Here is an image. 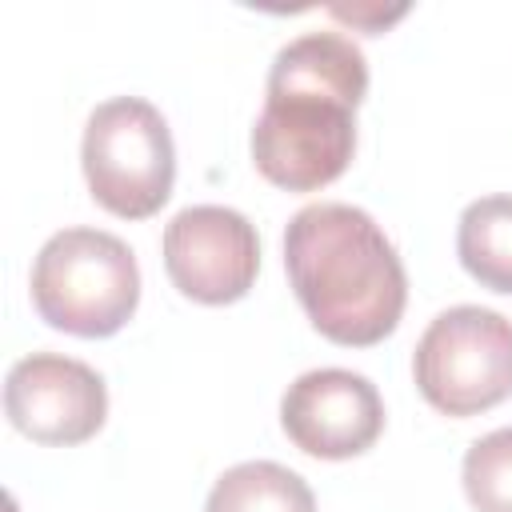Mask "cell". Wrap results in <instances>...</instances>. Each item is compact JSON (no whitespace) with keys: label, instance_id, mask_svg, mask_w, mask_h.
Returning a JSON list of instances; mask_svg holds the SVG:
<instances>
[{"label":"cell","instance_id":"cell-1","mask_svg":"<svg viewBox=\"0 0 512 512\" xmlns=\"http://www.w3.org/2000/svg\"><path fill=\"white\" fill-rule=\"evenodd\" d=\"M368 96V60L344 32L288 40L264 84L252 124V164L284 192H316L344 176L356 152V108Z\"/></svg>","mask_w":512,"mask_h":512},{"label":"cell","instance_id":"cell-2","mask_svg":"<svg viewBox=\"0 0 512 512\" xmlns=\"http://www.w3.org/2000/svg\"><path fill=\"white\" fill-rule=\"evenodd\" d=\"M284 272L312 328L344 348H372L392 336L408 304L396 244L356 204L300 208L284 228Z\"/></svg>","mask_w":512,"mask_h":512},{"label":"cell","instance_id":"cell-3","mask_svg":"<svg viewBox=\"0 0 512 512\" xmlns=\"http://www.w3.org/2000/svg\"><path fill=\"white\" fill-rule=\"evenodd\" d=\"M28 284L40 320L84 340L116 336L140 304L136 256L104 228H64L48 236Z\"/></svg>","mask_w":512,"mask_h":512},{"label":"cell","instance_id":"cell-4","mask_svg":"<svg viewBox=\"0 0 512 512\" xmlns=\"http://www.w3.org/2000/svg\"><path fill=\"white\" fill-rule=\"evenodd\" d=\"M80 168L92 200L120 220L156 216L176 184V144L156 104L112 96L92 108L80 140Z\"/></svg>","mask_w":512,"mask_h":512},{"label":"cell","instance_id":"cell-5","mask_svg":"<svg viewBox=\"0 0 512 512\" xmlns=\"http://www.w3.org/2000/svg\"><path fill=\"white\" fill-rule=\"evenodd\" d=\"M420 396L444 416H476L512 396V320L496 308H444L412 352Z\"/></svg>","mask_w":512,"mask_h":512},{"label":"cell","instance_id":"cell-6","mask_svg":"<svg viewBox=\"0 0 512 512\" xmlns=\"http://www.w3.org/2000/svg\"><path fill=\"white\" fill-rule=\"evenodd\" d=\"M164 272L196 304H236L256 284L260 236L236 208L192 204L164 228Z\"/></svg>","mask_w":512,"mask_h":512},{"label":"cell","instance_id":"cell-7","mask_svg":"<svg viewBox=\"0 0 512 512\" xmlns=\"http://www.w3.org/2000/svg\"><path fill=\"white\" fill-rule=\"evenodd\" d=\"M4 412L36 444L72 448L92 440L108 416V388L96 368L60 352H32L8 368Z\"/></svg>","mask_w":512,"mask_h":512},{"label":"cell","instance_id":"cell-8","mask_svg":"<svg viewBox=\"0 0 512 512\" xmlns=\"http://www.w3.org/2000/svg\"><path fill=\"white\" fill-rule=\"evenodd\" d=\"M280 428L316 460H352L380 440L384 400L360 372L312 368L280 396Z\"/></svg>","mask_w":512,"mask_h":512},{"label":"cell","instance_id":"cell-9","mask_svg":"<svg viewBox=\"0 0 512 512\" xmlns=\"http://www.w3.org/2000/svg\"><path fill=\"white\" fill-rule=\"evenodd\" d=\"M456 256L476 284L512 296V196L508 192L480 196L460 212Z\"/></svg>","mask_w":512,"mask_h":512},{"label":"cell","instance_id":"cell-10","mask_svg":"<svg viewBox=\"0 0 512 512\" xmlns=\"http://www.w3.org/2000/svg\"><path fill=\"white\" fill-rule=\"evenodd\" d=\"M204 512H316V496L300 472L276 460H244L212 484Z\"/></svg>","mask_w":512,"mask_h":512},{"label":"cell","instance_id":"cell-11","mask_svg":"<svg viewBox=\"0 0 512 512\" xmlns=\"http://www.w3.org/2000/svg\"><path fill=\"white\" fill-rule=\"evenodd\" d=\"M460 480L476 512H512V428H496L472 440Z\"/></svg>","mask_w":512,"mask_h":512},{"label":"cell","instance_id":"cell-12","mask_svg":"<svg viewBox=\"0 0 512 512\" xmlns=\"http://www.w3.org/2000/svg\"><path fill=\"white\" fill-rule=\"evenodd\" d=\"M332 16H340V20H348V24H360V28H368V32H380L388 20L404 16V8H392V12H372V8H344V4H336V8H332Z\"/></svg>","mask_w":512,"mask_h":512}]
</instances>
